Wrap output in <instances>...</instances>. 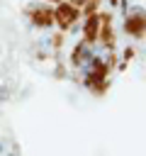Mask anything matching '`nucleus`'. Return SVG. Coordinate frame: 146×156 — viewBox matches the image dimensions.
<instances>
[{
  "label": "nucleus",
  "instance_id": "2",
  "mask_svg": "<svg viewBox=\"0 0 146 156\" xmlns=\"http://www.w3.org/2000/svg\"><path fill=\"white\" fill-rule=\"evenodd\" d=\"M10 98H12V90H10L5 83H0V105H5Z\"/></svg>",
  "mask_w": 146,
  "mask_h": 156
},
{
  "label": "nucleus",
  "instance_id": "3",
  "mask_svg": "<svg viewBox=\"0 0 146 156\" xmlns=\"http://www.w3.org/2000/svg\"><path fill=\"white\" fill-rule=\"evenodd\" d=\"M5 156H22V154H19V146H17V144H12V146L7 149V154H5Z\"/></svg>",
  "mask_w": 146,
  "mask_h": 156
},
{
  "label": "nucleus",
  "instance_id": "6",
  "mask_svg": "<svg viewBox=\"0 0 146 156\" xmlns=\"http://www.w3.org/2000/svg\"><path fill=\"white\" fill-rule=\"evenodd\" d=\"M75 2H88V0H75Z\"/></svg>",
  "mask_w": 146,
  "mask_h": 156
},
{
  "label": "nucleus",
  "instance_id": "1",
  "mask_svg": "<svg viewBox=\"0 0 146 156\" xmlns=\"http://www.w3.org/2000/svg\"><path fill=\"white\" fill-rule=\"evenodd\" d=\"M58 17H61V22L68 27V24L75 20V12H73V7H68V5H61V7H58Z\"/></svg>",
  "mask_w": 146,
  "mask_h": 156
},
{
  "label": "nucleus",
  "instance_id": "4",
  "mask_svg": "<svg viewBox=\"0 0 146 156\" xmlns=\"http://www.w3.org/2000/svg\"><path fill=\"white\" fill-rule=\"evenodd\" d=\"M7 149H10V146H7V144L0 139V156H5V154H7Z\"/></svg>",
  "mask_w": 146,
  "mask_h": 156
},
{
  "label": "nucleus",
  "instance_id": "5",
  "mask_svg": "<svg viewBox=\"0 0 146 156\" xmlns=\"http://www.w3.org/2000/svg\"><path fill=\"white\" fill-rule=\"evenodd\" d=\"M0 56H2V44H0Z\"/></svg>",
  "mask_w": 146,
  "mask_h": 156
}]
</instances>
